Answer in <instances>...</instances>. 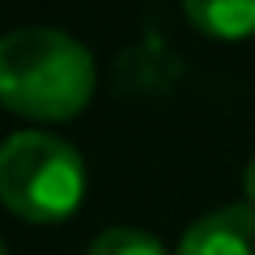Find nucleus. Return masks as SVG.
I'll return each instance as SVG.
<instances>
[{"label":"nucleus","mask_w":255,"mask_h":255,"mask_svg":"<svg viewBox=\"0 0 255 255\" xmlns=\"http://www.w3.org/2000/svg\"><path fill=\"white\" fill-rule=\"evenodd\" d=\"M94 55L64 30L0 34V102L26 119H68L94 98Z\"/></svg>","instance_id":"nucleus-1"},{"label":"nucleus","mask_w":255,"mask_h":255,"mask_svg":"<svg viewBox=\"0 0 255 255\" xmlns=\"http://www.w3.org/2000/svg\"><path fill=\"white\" fill-rule=\"evenodd\" d=\"M0 200L21 221H64L85 200V162L51 132H13L0 145Z\"/></svg>","instance_id":"nucleus-2"},{"label":"nucleus","mask_w":255,"mask_h":255,"mask_svg":"<svg viewBox=\"0 0 255 255\" xmlns=\"http://www.w3.org/2000/svg\"><path fill=\"white\" fill-rule=\"evenodd\" d=\"M174 255H255V209L226 204L191 221Z\"/></svg>","instance_id":"nucleus-3"},{"label":"nucleus","mask_w":255,"mask_h":255,"mask_svg":"<svg viewBox=\"0 0 255 255\" xmlns=\"http://www.w3.org/2000/svg\"><path fill=\"white\" fill-rule=\"evenodd\" d=\"M183 13L209 38L255 34V0H183Z\"/></svg>","instance_id":"nucleus-4"},{"label":"nucleus","mask_w":255,"mask_h":255,"mask_svg":"<svg viewBox=\"0 0 255 255\" xmlns=\"http://www.w3.org/2000/svg\"><path fill=\"white\" fill-rule=\"evenodd\" d=\"M90 255H166V251H162V243H157L153 234H145V230L111 226L90 243Z\"/></svg>","instance_id":"nucleus-5"},{"label":"nucleus","mask_w":255,"mask_h":255,"mask_svg":"<svg viewBox=\"0 0 255 255\" xmlns=\"http://www.w3.org/2000/svg\"><path fill=\"white\" fill-rule=\"evenodd\" d=\"M243 187H247V200H251V209H255V157L247 162V170H243Z\"/></svg>","instance_id":"nucleus-6"},{"label":"nucleus","mask_w":255,"mask_h":255,"mask_svg":"<svg viewBox=\"0 0 255 255\" xmlns=\"http://www.w3.org/2000/svg\"><path fill=\"white\" fill-rule=\"evenodd\" d=\"M0 255H4V243H0Z\"/></svg>","instance_id":"nucleus-7"}]
</instances>
